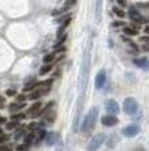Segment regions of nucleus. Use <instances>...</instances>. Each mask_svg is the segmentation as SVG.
I'll use <instances>...</instances> for the list:
<instances>
[{"label": "nucleus", "instance_id": "nucleus-1", "mask_svg": "<svg viewBox=\"0 0 149 151\" xmlns=\"http://www.w3.org/2000/svg\"><path fill=\"white\" fill-rule=\"evenodd\" d=\"M97 118H98V108L97 107H93L87 115L84 116L83 122H81V133L84 136H88L93 133L95 128V124H97Z\"/></svg>", "mask_w": 149, "mask_h": 151}, {"label": "nucleus", "instance_id": "nucleus-2", "mask_svg": "<svg viewBox=\"0 0 149 151\" xmlns=\"http://www.w3.org/2000/svg\"><path fill=\"white\" fill-rule=\"evenodd\" d=\"M105 140H106V134H105V133H98V134H95L94 137H91L90 143L87 144V151H97L99 147L104 144Z\"/></svg>", "mask_w": 149, "mask_h": 151}, {"label": "nucleus", "instance_id": "nucleus-3", "mask_svg": "<svg viewBox=\"0 0 149 151\" xmlns=\"http://www.w3.org/2000/svg\"><path fill=\"white\" fill-rule=\"evenodd\" d=\"M123 110H124V112L127 115H134L138 111V103H137V100L133 99V97L126 99L124 103H123Z\"/></svg>", "mask_w": 149, "mask_h": 151}, {"label": "nucleus", "instance_id": "nucleus-4", "mask_svg": "<svg viewBox=\"0 0 149 151\" xmlns=\"http://www.w3.org/2000/svg\"><path fill=\"white\" fill-rule=\"evenodd\" d=\"M123 136H126V137H134L137 136L138 133H140V126H137V125H128L126 128L123 129Z\"/></svg>", "mask_w": 149, "mask_h": 151}, {"label": "nucleus", "instance_id": "nucleus-5", "mask_svg": "<svg viewBox=\"0 0 149 151\" xmlns=\"http://www.w3.org/2000/svg\"><path fill=\"white\" fill-rule=\"evenodd\" d=\"M105 110L112 115L119 114V111H120L119 110V104L115 100H106L105 101Z\"/></svg>", "mask_w": 149, "mask_h": 151}, {"label": "nucleus", "instance_id": "nucleus-6", "mask_svg": "<svg viewBox=\"0 0 149 151\" xmlns=\"http://www.w3.org/2000/svg\"><path fill=\"white\" fill-rule=\"evenodd\" d=\"M128 17H130L131 21H134V22H145V18L137 11L135 7H130V9H128Z\"/></svg>", "mask_w": 149, "mask_h": 151}, {"label": "nucleus", "instance_id": "nucleus-7", "mask_svg": "<svg viewBox=\"0 0 149 151\" xmlns=\"http://www.w3.org/2000/svg\"><path fill=\"white\" fill-rule=\"evenodd\" d=\"M101 122H102L104 126H115V125H118V118L112 114H108V115H105V116H102Z\"/></svg>", "mask_w": 149, "mask_h": 151}, {"label": "nucleus", "instance_id": "nucleus-8", "mask_svg": "<svg viewBox=\"0 0 149 151\" xmlns=\"http://www.w3.org/2000/svg\"><path fill=\"white\" fill-rule=\"evenodd\" d=\"M105 81H106V75H105V71H99L98 75L95 76V87L97 89H101L104 86Z\"/></svg>", "mask_w": 149, "mask_h": 151}, {"label": "nucleus", "instance_id": "nucleus-9", "mask_svg": "<svg viewBox=\"0 0 149 151\" xmlns=\"http://www.w3.org/2000/svg\"><path fill=\"white\" fill-rule=\"evenodd\" d=\"M134 64L137 67H140V68L145 69V71H148L149 69V60L146 57H142V58H135L134 60Z\"/></svg>", "mask_w": 149, "mask_h": 151}, {"label": "nucleus", "instance_id": "nucleus-10", "mask_svg": "<svg viewBox=\"0 0 149 151\" xmlns=\"http://www.w3.org/2000/svg\"><path fill=\"white\" fill-rule=\"evenodd\" d=\"M40 110H41V103H39V101H37V103H35V104H33L31 108L28 110V115H31L32 118H36Z\"/></svg>", "mask_w": 149, "mask_h": 151}, {"label": "nucleus", "instance_id": "nucleus-11", "mask_svg": "<svg viewBox=\"0 0 149 151\" xmlns=\"http://www.w3.org/2000/svg\"><path fill=\"white\" fill-rule=\"evenodd\" d=\"M58 133H54V132H51V133H47L46 134V143H47V146H53V144H55V143L58 142Z\"/></svg>", "mask_w": 149, "mask_h": 151}, {"label": "nucleus", "instance_id": "nucleus-12", "mask_svg": "<svg viewBox=\"0 0 149 151\" xmlns=\"http://www.w3.org/2000/svg\"><path fill=\"white\" fill-rule=\"evenodd\" d=\"M24 107H25V103H13L9 105V110L10 112H17V111L22 110Z\"/></svg>", "mask_w": 149, "mask_h": 151}, {"label": "nucleus", "instance_id": "nucleus-13", "mask_svg": "<svg viewBox=\"0 0 149 151\" xmlns=\"http://www.w3.org/2000/svg\"><path fill=\"white\" fill-rule=\"evenodd\" d=\"M123 32H124V35H128V36H137V35H138V29H135V28H133V27H126V25H124Z\"/></svg>", "mask_w": 149, "mask_h": 151}, {"label": "nucleus", "instance_id": "nucleus-14", "mask_svg": "<svg viewBox=\"0 0 149 151\" xmlns=\"http://www.w3.org/2000/svg\"><path fill=\"white\" fill-rule=\"evenodd\" d=\"M51 69H53V65H51V64H46V65H43V67L40 68V75H46V73L51 72Z\"/></svg>", "mask_w": 149, "mask_h": 151}, {"label": "nucleus", "instance_id": "nucleus-15", "mask_svg": "<svg viewBox=\"0 0 149 151\" xmlns=\"http://www.w3.org/2000/svg\"><path fill=\"white\" fill-rule=\"evenodd\" d=\"M46 134H47V133H46L44 129H40V130H39V133H37V140H36V144H39L40 142H43V140H44V139H46Z\"/></svg>", "mask_w": 149, "mask_h": 151}, {"label": "nucleus", "instance_id": "nucleus-16", "mask_svg": "<svg viewBox=\"0 0 149 151\" xmlns=\"http://www.w3.org/2000/svg\"><path fill=\"white\" fill-rule=\"evenodd\" d=\"M36 86H37V82L32 81V82H29L28 85H25V87H24V92H29V90H33V89H36Z\"/></svg>", "mask_w": 149, "mask_h": 151}, {"label": "nucleus", "instance_id": "nucleus-17", "mask_svg": "<svg viewBox=\"0 0 149 151\" xmlns=\"http://www.w3.org/2000/svg\"><path fill=\"white\" fill-rule=\"evenodd\" d=\"M54 58H55V54H54V53H50V54H46L44 55L43 61H44L46 64H51V63L54 61Z\"/></svg>", "mask_w": 149, "mask_h": 151}, {"label": "nucleus", "instance_id": "nucleus-18", "mask_svg": "<svg viewBox=\"0 0 149 151\" xmlns=\"http://www.w3.org/2000/svg\"><path fill=\"white\" fill-rule=\"evenodd\" d=\"M113 13L116 14L119 18H124V17H126V13H124L122 9H119V7H113Z\"/></svg>", "mask_w": 149, "mask_h": 151}, {"label": "nucleus", "instance_id": "nucleus-19", "mask_svg": "<svg viewBox=\"0 0 149 151\" xmlns=\"http://www.w3.org/2000/svg\"><path fill=\"white\" fill-rule=\"evenodd\" d=\"M46 121L48 122V124H51V122H54V119H55V112L53 111V112H46Z\"/></svg>", "mask_w": 149, "mask_h": 151}, {"label": "nucleus", "instance_id": "nucleus-20", "mask_svg": "<svg viewBox=\"0 0 149 151\" xmlns=\"http://www.w3.org/2000/svg\"><path fill=\"white\" fill-rule=\"evenodd\" d=\"M41 96L40 90L37 89V90H35V92H32L31 94H29V100H36V99H39V97Z\"/></svg>", "mask_w": 149, "mask_h": 151}, {"label": "nucleus", "instance_id": "nucleus-21", "mask_svg": "<svg viewBox=\"0 0 149 151\" xmlns=\"http://www.w3.org/2000/svg\"><path fill=\"white\" fill-rule=\"evenodd\" d=\"M18 126V124L15 122V121H11V122H6V129L7 130H13V129H15Z\"/></svg>", "mask_w": 149, "mask_h": 151}, {"label": "nucleus", "instance_id": "nucleus-22", "mask_svg": "<svg viewBox=\"0 0 149 151\" xmlns=\"http://www.w3.org/2000/svg\"><path fill=\"white\" fill-rule=\"evenodd\" d=\"M33 139H35V134H33V133H31V134H26V136H25V139H24V143L29 146V144H32Z\"/></svg>", "mask_w": 149, "mask_h": 151}, {"label": "nucleus", "instance_id": "nucleus-23", "mask_svg": "<svg viewBox=\"0 0 149 151\" xmlns=\"http://www.w3.org/2000/svg\"><path fill=\"white\" fill-rule=\"evenodd\" d=\"M75 3H76V0H66V1H65V4H63V10H65V11L69 10L73 4H75Z\"/></svg>", "mask_w": 149, "mask_h": 151}, {"label": "nucleus", "instance_id": "nucleus-24", "mask_svg": "<svg viewBox=\"0 0 149 151\" xmlns=\"http://www.w3.org/2000/svg\"><path fill=\"white\" fill-rule=\"evenodd\" d=\"M26 116H25V114H14L13 116H11V121H21V119H25Z\"/></svg>", "mask_w": 149, "mask_h": 151}, {"label": "nucleus", "instance_id": "nucleus-25", "mask_svg": "<svg viewBox=\"0 0 149 151\" xmlns=\"http://www.w3.org/2000/svg\"><path fill=\"white\" fill-rule=\"evenodd\" d=\"M101 19V0L97 1V21Z\"/></svg>", "mask_w": 149, "mask_h": 151}, {"label": "nucleus", "instance_id": "nucleus-26", "mask_svg": "<svg viewBox=\"0 0 149 151\" xmlns=\"http://www.w3.org/2000/svg\"><path fill=\"white\" fill-rule=\"evenodd\" d=\"M24 134H25V130H24V129H21V130H18V132L14 134V139H15V140H18L19 137H22Z\"/></svg>", "mask_w": 149, "mask_h": 151}, {"label": "nucleus", "instance_id": "nucleus-27", "mask_svg": "<svg viewBox=\"0 0 149 151\" xmlns=\"http://www.w3.org/2000/svg\"><path fill=\"white\" fill-rule=\"evenodd\" d=\"M112 27H113V28L124 27V22H123V21H115V22H112Z\"/></svg>", "mask_w": 149, "mask_h": 151}, {"label": "nucleus", "instance_id": "nucleus-28", "mask_svg": "<svg viewBox=\"0 0 149 151\" xmlns=\"http://www.w3.org/2000/svg\"><path fill=\"white\" fill-rule=\"evenodd\" d=\"M28 128H29V130H36V129L39 128V125H37L36 122H32V124H29Z\"/></svg>", "mask_w": 149, "mask_h": 151}, {"label": "nucleus", "instance_id": "nucleus-29", "mask_svg": "<svg viewBox=\"0 0 149 151\" xmlns=\"http://www.w3.org/2000/svg\"><path fill=\"white\" fill-rule=\"evenodd\" d=\"M7 140H9V136H6V134H3V133H1V134H0V144L6 143Z\"/></svg>", "mask_w": 149, "mask_h": 151}, {"label": "nucleus", "instance_id": "nucleus-30", "mask_svg": "<svg viewBox=\"0 0 149 151\" xmlns=\"http://www.w3.org/2000/svg\"><path fill=\"white\" fill-rule=\"evenodd\" d=\"M25 100H26V97L24 96V94H18L17 96V103H24Z\"/></svg>", "mask_w": 149, "mask_h": 151}, {"label": "nucleus", "instance_id": "nucleus-31", "mask_svg": "<svg viewBox=\"0 0 149 151\" xmlns=\"http://www.w3.org/2000/svg\"><path fill=\"white\" fill-rule=\"evenodd\" d=\"M17 150H18V151H26L28 150V144H25V143H24V144H21V146L17 147Z\"/></svg>", "mask_w": 149, "mask_h": 151}, {"label": "nucleus", "instance_id": "nucleus-32", "mask_svg": "<svg viewBox=\"0 0 149 151\" xmlns=\"http://www.w3.org/2000/svg\"><path fill=\"white\" fill-rule=\"evenodd\" d=\"M128 46H130L134 51H138V50H140V49H138V46H137L135 43H133V42H128Z\"/></svg>", "mask_w": 149, "mask_h": 151}, {"label": "nucleus", "instance_id": "nucleus-33", "mask_svg": "<svg viewBox=\"0 0 149 151\" xmlns=\"http://www.w3.org/2000/svg\"><path fill=\"white\" fill-rule=\"evenodd\" d=\"M6 94H7V96H15V94H17V92H15V90H13V89H9V90H6Z\"/></svg>", "mask_w": 149, "mask_h": 151}, {"label": "nucleus", "instance_id": "nucleus-34", "mask_svg": "<svg viewBox=\"0 0 149 151\" xmlns=\"http://www.w3.org/2000/svg\"><path fill=\"white\" fill-rule=\"evenodd\" d=\"M118 1L119 6H122V7H124V6H127V0H116Z\"/></svg>", "mask_w": 149, "mask_h": 151}, {"label": "nucleus", "instance_id": "nucleus-35", "mask_svg": "<svg viewBox=\"0 0 149 151\" xmlns=\"http://www.w3.org/2000/svg\"><path fill=\"white\" fill-rule=\"evenodd\" d=\"M0 151H11V148L7 146H1V144H0Z\"/></svg>", "mask_w": 149, "mask_h": 151}, {"label": "nucleus", "instance_id": "nucleus-36", "mask_svg": "<svg viewBox=\"0 0 149 151\" xmlns=\"http://www.w3.org/2000/svg\"><path fill=\"white\" fill-rule=\"evenodd\" d=\"M140 40H141V42H146V43H149V36H142V37H140Z\"/></svg>", "mask_w": 149, "mask_h": 151}, {"label": "nucleus", "instance_id": "nucleus-37", "mask_svg": "<svg viewBox=\"0 0 149 151\" xmlns=\"http://www.w3.org/2000/svg\"><path fill=\"white\" fill-rule=\"evenodd\" d=\"M0 108H4V99L0 96Z\"/></svg>", "mask_w": 149, "mask_h": 151}, {"label": "nucleus", "instance_id": "nucleus-38", "mask_svg": "<svg viewBox=\"0 0 149 151\" xmlns=\"http://www.w3.org/2000/svg\"><path fill=\"white\" fill-rule=\"evenodd\" d=\"M7 122V119L4 118V116H0V125H3V124H6Z\"/></svg>", "mask_w": 149, "mask_h": 151}, {"label": "nucleus", "instance_id": "nucleus-39", "mask_svg": "<svg viewBox=\"0 0 149 151\" xmlns=\"http://www.w3.org/2000/svg\"><path fill=\"white\" fill-rule=\"evenodd\" d=\"M133 151H146V150H145L144 147H137V148H134Z\"/></svg>", "mask_w": 149, "mask_h": 151}, {"label": "nucleus", "instance_id": "nucleus-40", "mask_svg": "<svg viewBox=\"0 0 149 151\" xmlns=\"http://www.w3.org/2000/svg\"><path fill=\"white\" fill-rule=\"evenodd\" d=\"M145 33H148V35H149V25H148V27H145Z\"/></svg>", "mask_w": 149, "mask_h": 151}, {"label": "nucleus", "instance_id": "nucleus-41", "mask_svg": "<svg viewBox=\"0 0 149 151\" xmlns=\"http://www.w3.org/2000/svg\"><path fill=\"white\" fill-rule=\"evenodd\" d=\"M1 133H3V130H1V128H0V134H1Z\"/></svg>", "mask_w": 149, "mask_h": 151}]
</instances>
